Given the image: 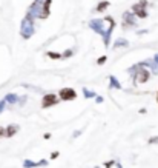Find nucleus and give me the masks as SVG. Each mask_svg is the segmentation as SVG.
Wrapping results in <instances>:
<instances>
[{
	"label": "nucleus",
	"mask_w": 158,
	"mask_h": 168,
	"mask_svg": "<svg viewBox=\"0 0 158 168\" xmlns=\"http://www.w3.org/2000/svg\"><path fill=\"white\" fill-rule=\"evenodd\" d=\"M152 60H154V62H157V63H158V54H155V56H154V59H152Z\"/></svg>",
	"instance_id": "26"
},
{
	"label": "nucleus",
	"mask_w": 158,
	"mask_h": 168,
	"mask_svg": "<svg viewBox=\"0 0 158 168\" xmlns=\"http://www.w3.org/2000/svg\"><path fill=\"white\" fill-rule=\"evenodd\" d=\"M20 34L23 39H29L32 34H34V25H32V20L29 17H26L23 22H22V26H20Z\"/></svg>",
	"instance_id": "2"
},
{
	"label": "nucleus",
	"mask_w": 158,
	"mask_h": 168,
	"mask_svg": "<svg viewBox=\"0 0 158 168\" xmlns=\"http://www.w3.org/2000/svg\"><path fill=\"white\" fill-rule=\"evenodd\" d=\"M135 26H137V23H135L134 17L129 12H124V25H123V28L127 30V28H135Z\"/></svg>",
	"instance_id": "8"
},
{
	"label": "nucleus",
	"mask_w": 158,
	"mask_h": 168,
	"mask_svg": "<svg viewBox=\"0 0 158 168\" xmlns=\"http://www.w3.org/2000/svg\"><path fill=\"white\" fill-rule=\"evenodd\" d=\"M127 73L134 77V84L135 85L144 84V82H147L149 77H151V71H147V70H144V68H141V66H138V65L130 66V68L127 70Z\"/></svg>",
	"instance_id": "1"
},
{
	"label": "nucleus",
	"mask_w": 158,
	"mask_h": 168,
	"mask_svg": "<svg viewBox=\"0 0 158 168\" xmlns=\"http://www.w3.org/2000/svg\"><path fill=\"white\" fill-rule=\"evenodd\" d=\"M106 60H108V57H106V56H101V57L97 60V65H105V63H106Z\"/></svg>",
	"instance_id": "19"
},
{
	"label": "nucleus",
	"mask_w": 158,
	"mask_h": 168,
	"mask_svg": "<svg viewBox=\"0 0 158 168\" xmlns=\"http://www.w3.org/2000/svg\"><path fill=\"white\" fill-rule=\"evenodd\" d=\"M80 134H81V131H80V129H77V131H74V134H72V137H79Z\"/></svg>",
	"instance_id": "23"
},
{
	"label": "nucleus",
	"mask_w": 158,
	"mask_h": 168,
	"mask_svg": "<svg viewBox=\"0 0 158 168\" xmlns=\"http://www.w3.org/2000/svg\"><path fill=\"white\" fill-rule=\"evenodd\" d=\"M95 168H100V167H95Z\"/></svg>",
	"instance_id": "29"
},
{
	"label": "nucleus",
	"mask_w": 158,
	"mask_h": 168,
	"mask_svg": "<svg viewBox=\"0 0 158 168\" xmlns=\"http://www.w3.org/2000/svg\"><path fill=\"white\" fill-rule=\"evenodd\" d=\"M72 54H74V51H71V49H66V51L62 54V59H63V57H65V59H66V57H71Z\"/></svg>",
	"instance_id": "18"
},
{
	"label": "nucleus",
	"mask_w": 158,
	"mask_h": 168,
	"mask_svg": "<svg viewBox=\"0 0 158 168\" xmlns=\"http://www.w3.org/2000/svg\"><path fill=\"white\" fill-rule=\"evenodd\" d=\"M83 96L86 97V99H94L97 94L94 93V91H91V89H88V88H83Z\"/></svg>",
	"instance_id": "14"
},
{
	"label": "nucleus",
	"mask_w": 158,
	"mask_h": 168,
	"mask_svg": "<svg viewBox=\"0 0 158 168\" xmlns=\"http://www.w3.org/2000/svg\"><path fill=\"white\" fill-rule=\"evenodd\" d=\"M157 102H158V93H157Z\"/></svg>",
	"instance_id": "28"
},
{
	"label": "nucleus",
	"mask_w": 158,
	"mask_h": 168,
	"mask_svg": "<svg viewBox=\"0 0 158 168\" xmlns=\"http://www.w3.org/2000/svg\"><path fill=\"white\" fill-rule=\"evenodd\" d=\"M58 97L57 94H45L43 99H41V108H49V107H54L58 103Z\"/></svg>",
	"instance_id": "5"
},
{
	"label": "nucleus",
	"mask_w": 158,
	"mask_h": 168,
	"mask_svg": "<svg viewBox=\"0 0 158 168\" xmlns=\"http://www.w3.org/2000/svg\"><path fill=\"white\" fill-rule=\"evenodd\" d=\"M48 57H51V59H54V60H58V59H62V54H60V52L49 51V52H48Z\"/></svg>",
	"instance_id": "16"
},
{
	"label": "nucleus",
	"mask_w": 158,
	"mask_h": 168,
	"mask_svg": "<svg viewBox=\"0 0 158 168\" xmlns=\"http://www.w3.org/2000/svg\"><path fill=\"white\" fill-rule=\"evenodd\" d=\"M149 143H158V136L157 137H151L149 139Z\"/></svg>",
	"instance_id": "21"
},
{
	"label": "nucleus",
	"mask_w": 158,
	"mask_h": 168,
	"mask_svg": "<svg viewBox=\"0 0 158 168\" xmlns=\"http://www.w3.org/2000/svg\"><path fill=\"white\" fill-rule=\"evenodd\" d=\"M49 5H51V0H46V3L41 6V9H40V14L39 17L40 19H46L48 16H49Z\"/></svg>",
	"instance_id": "10"
},
{
	"label": "nucleus",
	"mask_w": 158,
	"mask_h": 168,
	"mask_svg": "<svg viewBox=\"0 0 158 168\" xmlns=\"http://www.w3.org/2000/svg\"><path fill=\"white\" fill-rule=\"evenodd\" d=\"M5 105H6V102H5V100H0V114L3 113V110H5Z\"/></svg>",
	"instance_id": "20"
},
{
	"label": "nucleus",
	"mask_w": 158,
	"mask_h": 168,
	"mask_svg": "<svg viewBox=\"0 0 158 168\" xmlns=\"http://www.w3.org/2000/svg\"><path fill=\"white\" fill-rule=\"evenodd\" d=\"M17 131H19V125H15V124H12V125H8L5 128V137H12L14 134H17Z\"/></svg>",
	"instance_id": "9"
},
{
	"label": "nucleus",
	"mask_w": 158,
	"mask_h": 168,
	"mask_svg": "<svg viewBox=\"0 0 158 168\" xmlns=\"http://www.w3.org/2000/svg\"><path fill=\"white\" fill-rule=\"evenodd\" d=\"M146 5H147V2H146V0H141V2H138L137 5H134L132 11L135 12V16H138L140 19H146V17H147V12H146Z\"/></svg>",
	"instance_id": "4"
},
{
	"label": "nucleus",
	"mask_w": 158,
	"mask_h": 168,
	"mask_svg": "<svg viewBox=\"0 0 158 168\" xmlns=\"http://www.w3.org/2000/svg\"><path fill=\"white\" fill-rule=\"evenodd\" d=\"M51 157H52V159H55V157H58V151H54V153L51 154Z\"/></svg>",
	"instance_id": "24"
},
{
	"label": "nucleus",
	"mask_w": 158,
	"mask_h": 168,
	"mask_svg": "<svg viewBox=\"0 0 158 168\" xmlns=\"http://www.w3.org/2000/svg\"><path fill=\"white\" fill-rule=\"evenodd\" d=\"M109 88L111 89H121V84L117 80L115 76H109Z\"/></svg>",
	"instance_id": "11"
},
{
	"label": "nucleus",
	"mask_w": 158,
	"mask_h": 168,
	"mask_svg": "<svg viewBox=\"0 0 158 168\" xmlns=\"http://www.w3.org/2000/svg\"><path fill=\"white\" fill-rule=\"evenodd\" d=\"M117 168H121V165H120V164H118V165H117Z\"/></svg>",
	"instance_id": "27"
},
{
	"label": "nucleus",
	"mask_w": 158,
	"mask_h": 168,
	"mask_svg": "<svg viewBox=\"0 0 158 168\" xmlns=\"http://www.w3.org/2000/svg\"><path fill=\"white\" fill-rule=\"evenodd\" d=\"M3 134H5V128L0 126V137H3Z\"/></svg>",
	"instance_id": "25"
},
{
	"label": "nucleus",
	"mask_w": 158,
	"mask_h": 168,
	"mask_svg": "<svg viewBox=\"0 0 158 168\" xmlns=\"http://www.w3.org/2000/svg\"><path fill=\"white\" fill-rule=\"evenodd\" d=\"M95 102H97V103H101V102H103V97H101V96H95Z\"/></svg>",
	"instance_id": "22"
},
{
	"label": "nucleus",
	"mask_w": 158,
	"mask_h": 168,
	"mask_svg": "<svg viewBox=\"0 0 158 168\" xmlns=\"http://www.w3.org/2000/svg\"><path fill=\"white\" fill-rule=\"evenodd\" d=\"M23 167L25 168H34V167H39V164L32 162V161H25L23 162Z\"/></svg>",
	"instance_id": "17"
},
{
	"label": "nucleus",
	"mask_w": 158,
	"mask_h": 168,
	"mask_svg": "<svg viewBox=\"0 0 158 168\" xmlns=\"http://www.w3.org/2000/svg\"><path fill=\"white\" fill-rule=\"evenodd\" d=\"M129 46V42L126 39H117L114 42V48H127Z\"/></svg>",
	"instance_id": "13"
},
{
	"label": "nucleus",
	"mask_w": 158,
	"mask_h": 168,
	"mask_svg": "<svg viewBox=\"0 0 158 168\" xmlns=\"http://www.w3.org/2000/svg\"><path fill=\"white\" fill-rule=\"evenodd\" d=\"M3 100H5L6 103H17V102H19V96L14 94V93H8Z\"/></svg>",
	"instance_id": "12"
},
{
	"label": "nucleus",
	"mask_w": 158,
	"mask_h": 168,
	"mask_svg": "<svg viewBox=\"0 0 158 168\" xmlns=\"http://www.w3.org/2000/svg\"><path fill=\"white\" fill-rule=\"evenodd\" d=\"M108 6H109V2H100L95 11H98V12H103V11H105V9L108 8Z\"/></svg>",
	"instance_id": "15"
},
{
	"label": "nucleus",
	"mask_w": 158,
	"mask_h": 168,
	"mask_svg": "<svg viewBox=\"0 0 158 168\" xmlns=\"http://www.w3.org/2000/svg\"><path fill=\"white\" fill-rule=\"evenodd\" d=\"M58 99H62V100H75L77 99V93H75V89H72V88H62L60 89V93H58Z\"/></svg>",
	"instance_id": "3"
},
{
	"label": "nucleus",
	"mask_w": 158,
	"mask_h": 168,
	"mask_svg": "<svg viewBox=\"0 0 158 168\" xmlns=\"http://www.w3.org/2000/svg\"><path fill=\"white\" fill-rule=\"evenodd\" d=\"M106 20L109 22V30H108V31H105V36H103V43H105V46L108 48V46H109V43H111V36H112V31H114V28H115V22H114V19H112V17H106Z\"/></svg>",
	"instance_id": "6"
},
{
	"label": "nucleus",
	"mask_w": 158,
	"mask_h": 168,
	"mask_svg": "<svg viewBox=\"0 0 158 168\" xmlns=\"http://www.w3.org/2000/svg\"><path fill=\"white\" fill-rule=\"evenodd\" d=\"M89 26H91V30H94L95 33L105 36V31H103V22H101V20H92V22L89 23Z\"/></svg>",
	"instance_id": "7"
}]
</instances>
